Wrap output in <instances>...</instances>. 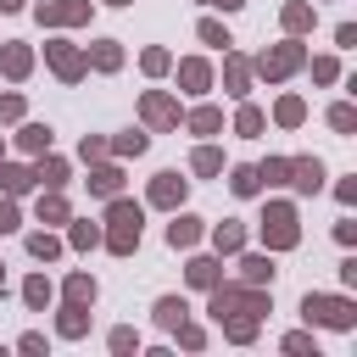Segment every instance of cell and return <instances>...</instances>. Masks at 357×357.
I'll list each match as a JSON object with an SVG mask.
<instances>
[{"label": "cell", "instance_id": "60d3db41", "mask_svg": "<svg viewBox=\"0 0 357 357\" xmlns=\"http://www.w3.org/2000/svg\"><path fill=\"white\" fill-rule=\"evenodd\" d=\"M201 39H206V45H229V33H223L218 22H201Z\"/></svg>", "mask_w": 357, "mask_h": 357}, {"label": "cell", "instance_id": "ac0fdd59", "mask_svg": "<svg viewBox=\"0 0 357 357\" xmlns=\"http://www.w3.org/2000/svg\"><path fill=\"white\" fill-rule=\"evenodd\" d=\"M229 190H234V195H257V190H262V173H257V167H234Z\"/></svg>", "mask_w": 357, "mask_h": 357}, {"label": "cell", "instance_id": "4dcf8cb0", "mask_svg": "<svg viewBox=\"0 0 357 357\" xmlns=\"http://www.w3.org/2000/svg\"><path fill=\"white\" fill-rule=\"evenodd\" d=\"M22 151H50V128H22Z\"/></svg>", "mask_w": 357, "mask_h": 357}, {"label": "cell", "instance_id": "7dc6e473", "mask_svg": "<svg viewBox=\"0 0 357 357\" xmlns=\"http://www.w3.org/2000/svg\"><path fill=\"white\" fill-rule=\"evenodd\" d=\"M212 6H223V11H234V6H245V0H212Z\"/></svg>", "mask_w": 357, "mask_h": 357}, {"label": "cell", "instance_id": "8fae6325", "mask_svg": "<svg viewBox=\"0 0 357 357\" xmlns=\"http://www.w3.org/2000/svg\"><path fill=\"white\" fill-rule=\"evenodd\" d=\"M240 279L245 284H273V257H245L240 262Z\"/></svg>", "mask_w": 357, "mask_h": 357}, {"label": "cell", "instance_id": "484cf974", "mask_svg": "<svg viewBox=\"0 0 357 357\" xmlns=\"http://www.w3.org/2000/svg\"><path fill=\"white\" fill-rule=\"evenodd\" d=\"M178 78H184L190 89H206V78H212V73H206V61H184V67H178Z\"/></svg>", "mask_w": 357, "mask_h": 357}, {"label": "cell", "instance_id": "6da1fadb", "mask_svg": "<svg viewBox=\"0 0 357 357\" xmlns=\"http://www.w3.org/2000/svg\"><path fill=\"white\" fill-rule=\"evenodd\" d=\"M301 318H307V324H324V329H351V324H357V307H351L346 296H318V290H307V296H301Z\"/></svg>", "mask_w": 357, "mask_h": 357}, {"label": "cell", "instance_id": "f6af8a7d", "mask_svg": "<svg viewBox=\"0 0 357 357\" xmlns=\"http://www.w3.org/2000/svg\"><path fill=\"white\" fill-rule=\"evenodd\" d=\"M167 67V50H145V73H162Z\"/></svg>", "mask_w": 357, "mask_h": 357}, {"label": "cell", "instance_id": "9c48e42d", "mask_svg": "<svg viewBox=\"0 0 357 357\" xmlns=\"http://www.w3.org/2000/svg\"><path fill=\"white\" fill-rule=\"evenodd\" d=\"M145 117H151L156 128H167V123H178V106H173L167 95H145Z\"/></svg>", "mask_w": 357, "mask_h": 357}, {"label": "cell", "instance_id": "bcb514c9", "mask_svg": "<svg viewBox=\"0 0 357 357\" xmlns=\"http://www.w3.org/2000/svg\"><path fill=\"white\" fill-rule=\"evenodd\" d=\"M0 117H6V123H11V117H22V100H17V95H6V100H0Z\"/></svg>", "mask_w": 357, "mask_h": 357}, {"label": "cell", "instance_id": "d6986e66", "mask_svg": "<svg viewBox=\"0 0 357 357\" xmlns=\"http://www.w3.org/2000/svg\"><path fill=\"white\" fill-rule=\"evenodd\" d=\"M0 67H6L11 78H22V73H28V50H22V45H6V50H0Z\"/></svg>", "mask_w": 357, "mask_h": 357}, {"label": "cell", "instance_id": "f1b7e54d", "mask_svg": "<svg viewBox=\"0 0 357 357\" xmlns=\"http://www.w3.org/2000/svg\"><path fill=\"white\" fill-rule=\"evenodd\" d=\"M89 56H95V67H106V73H112V67H117V61H123V56H117V45H112V39H100V45H95V50H89Z\"/></svg>", "mask_w": 357, "mask_h": 357}, {"label": "cell", "instance_id": "836d02e7", "mask_svg": "<svg viewBox=\"0 0 357 357\" xmlns=\"http://www.w3.org/2000/svg\"><path fill=\"white\" fill-rule=\"evenodd\" d=\"M95 240H100V229H95V223H73V245H78V251H89Z\"/></svg>", "mask_w": 357, "mask_h": 357}, {"label": "cell", "instance_id": "ee69618b", "mask_svg": "<svg viewBox=\"0 0 357 357\" xmlns=\"http://www.w3.org/2000/svg\"><path fill=\"white\" fill-rule=\"evenodd\" d=\"M11 229H17V206H11V201H0V234H11Z\"/></svg>", "mask_w": 357, "mask_h": 357}, {"label": "cell", "instance_id": "52a82bcc", "mask_svg": "<svg viewBox=\"0 0 357 357\" xmlns=\"http://www.w3.org/2000/svg\"><path fill=\"white\" fill-rule=\"evenodd\" d=\"M151 201H156V206H178V201H184V178H178V173H156Z\"/></svg>", "mask_w": 357, "mask_h": 357}, {"label": "cell", "instance_id": "277c9868", "mask_svg": "<svg viewBox=\"0 0 357 357\" xmlns=\"http://www.w3.org/2000/svg\"><path fill=\"white\" fill-rule=\"evenodd\" d=\"M106 223H112V234H106V245H112L117 257H128V251L139 245V206H134V201H112V212H106Z\"/></svg>", "mask_w": 357, "mask_h": 357}, {"label": "cell", "instance_id": "44dd1931", "mask_svg": "<svg viewBox=\"0 0 357 357\" xmlns=\"http://www.w3.org/2000/svg\"><path fill=\"white\" fill-rule=\"evenodd\" d=\"M0 184H6V195H22V190L33 184V173H28V167H0Z\"/></svg>", "mask_w": 357, "mask_h": 357}, {"label": "cell", "instance_id": "5bb4252c", "mask_svg": "<svg viewBox=\"0 0 357 357\" xmlns=\"http://www.w3.org/2000/svg\"><path fill=\"white\" fill-rule=\"evenodd\" d=\"M78 17H89V6H39V22H78Z\"/></svg>", "mask_w": 357, "mask_h": 357}, {"label": "cell", "instance_id": "f546056e", "mask_svg": "<svg viewBox=\"0 0 357 357\" xmlns=\"http://www.w3.org/2000/svg\"><path fill=\"white\" fill-rule=\"evenodd\" d=\"M234 128H240V134H262V112H257V106H240Z\"/></svg>", "mask_w": 357, "mask_h": 357}, {"label": "cell", "instance_id": "2e32d148", "mask_svg": "<svg viewBox=\"0 0 357 357\" xmlns=\"http://www.w3.org/2000/svg\"><path fill=\"white\" fill-rule=\"evenodd\" d=\"M190 284H195V290H212V284H218V262H212V257H195V262H190Z\"/></svg>", "mask_w": 357, "mask_h": 357}, {"label": "cell", "instance_id": "4316f807", "mask_svg": "<svg viewBox=\"0 0 357 357\" xmlns=\"http://www.w3.org/2000/svg\"><path fill=\"white\" fill-rule=\"evenodd\" d=\"M218 123H223V117H218V106H201V112L190 117V128H195V134H218Z\"/></svg>", "mask_w": 357, "mask_h": 357}, {"label": "cell", "instance_id": "4fadbf2b", "mask_svg": "<svg viewBox=\"0 0 357 357\" xmlns=\"http://www.w3.org/2000/svg\"><path fill=\"white\" fill-rule=\"evenodd\" d=\"M212 245H218V251H240V245H245V229H240V223H229V218H223V223H218V229H212Z\"/></svg>", "mask_w": 357, "mask_h": 357}, {"label": "cell", "instance_id": "d4e9b609", "mask_svg": "<svg viewBox=\"0 0 357 357\" xmlns=\"http://www.w3.org/2000/svg\"><path fill=\"white\" fill-rule=\"evenodd\" d=\"M273 117H279V123H284V128H296V123H301V117H307V106H301V100H296V95H284V100H279V112H273Z\"/></svg>", "mask_w": 357, "mask_h": 357}, {"label": "cell", "instance_id": "83f0119b", "mask_svg": "<svg viewBox=\"0 0 357 357\" xmlns=\"http://www.w3.org/2000/svg\"><path fill=\"white\" fill-rule=\"evenodd\" d=\"M284 28H290V33L312 28V11H307V6H284Z\"/></svg>", "mask_w": 357, "mask_h": 357}, {"label": "cell", "instance_id": "8d00e7d4", "mask_svg": "<svg viewBox=\"0 0 357 357\" xmlns=\"http://www.w3.org/2000/svg\"><path fill=\"white\" fill-rule=\"evenodd\" d=\"M284 351H312V357H318V340H312V335H301V329H296V335H284Z\"/></svg>", "mask_w": 357, "mask_h": 357}, {"label": "cell", "instance_id": "7bdbcfd3", "mask_svg": "<svg viewBox=\"0 0 357 357\" xmlns=\"http://www.w3.org/2000/svg\"><path fill=\"white\" fill-rule=\"evenodd\" d=\"M112 346H117V351H134L139 340H134V329H112Z\"/></svg>", "mask_w": 357, "mask_h": 357}, {"label": "cell", "instance_id": "d6a6232c", "mask_svg": "<svg viewBox=\"0 0 357 357\" xmlns=\"http://www.w3.org/2000/svg\"><path fill=\"white\" fill-rule=\"evenodd\" d=\"M218 167H223V156H218L212 145H201V151H195V173H218Z\"/></svg>", "mask_w": 357, "mask_h": 357}, {"label": "cell", "instance_id": "8992f818", "mask_svg": "<svg viewBox=\"0 0 357 357\" xmlns=\"http://www.w3.org/2000/svg\"><path fill=\"white\" fill-rule=\"evenodd\" d=\"M284 184H296L301 195L324 190V162H318V156H296V162H290V178H284Z\"/></svg>", "mask_w": 357, "mask_h": 357}, {"label": "cell", "instance_id": "b9f144b4", "mask_svg": "<svg viewBox=\"0 0 357 357\" xmlns=\"http://www.w3.org/2000/svg\"><path fill=\"white\" fill-rule=\"evenodd\" d=\"M117 151H123V156H128V151L139 156V151H145V134H123V139H117Z\"/></svg>", "mask_w": 357, "mask_h": 357}, {"label": "cell", "instance_id": "f35d334b", "mask_svg": "<svg viewBox=\"0 0 357 357\" xmlns=\"http://www.w3.org/2000/svg\"><path fill=\"white\" fill-rule=\"evenodd\" d=\"M335 73H340V67H335V61H329V56H318V61H312V78H318V84H329V78H335Z\"/></svg>", "mask_w": 357, "mask_h": 357}, {"label": "cell", "instance_id": "7402d4cb", "mask_svg": "<svg viewBox=\"0 0 357 357\" xmlns=\"http://www.w3.org/2000/svg\"><path fill=\"white\" fill-rule=\"evenodd\" d=\"M67 301H78V307L95 301V279H89V273H73V279H67Z\"/></svg>", "mask_w": 357, "mask_h": 357}, {"label": "cell", "instance_id": "30bf717a", "mask_svg": "<svg viewBox=\"0 0 357 357\" xmlns=\"http://www.w3.org/2000/svg\"><path fill=\"white\" fill-rule=\"evenodd\" d=\"M201 240V218H173L167 223V245H195Z\"/></svg>", "mask_w": 357, "mask_h": 357}, {"label": "cell", "instance_id": "ffe728a7", "mask_svg": "<svg viewBox=\"0 0 357 357\" xmlns=\"http://www.w3.org/2000/svg\"><path fill=\"white\" fill-rule=\"evenodd\" d=\"M329 128H335V134H351V128H357V106H351V100H340V106L329 112Z\"/></svg>", "mask_w": 357, "mask_h": 357}, {"label": "cell", "instance_id": "cb8c5ba5", "mask_svg": "<svg viewBox=\"0 0 357 357\" xmlns=\"http://www.w3.org/2000/svg\"><path fill=\"white\" fill-rule=\"evenodd\" d=\"M218 324H223V318H218ZM223 329H229V340H251V335H257V318H251V312H234Z\"/></svg>", "mask_w": 357, "mask_h": 357}, {"label": "cell", "instance_id": "c3c4849f", "mask_svg": "<svg viewBox=\"0 0 357 357\" xmlns=\"http://www.w3.org/2000/svg\"><path fill=\"white\" fill-rule=\"evenodd\" d=\"M17 6H22V0H0V11H17Z\"/></svg>", "mask_w": 357, "mask_h": 357}, {"label": "cell", "instance_id": "1f68e13d", "mask_svg": "<svg viewBox=\"0 0 357 357\" xmlns=\"http://www.w3.org/2000/svg\"><path fill=\"white\" fill-rule=\"evenodd\" d=\"M257 173H262L268 184H284V178H290V162H284V156H273V162H262Z\"/></svg>", "mask_w": 357, "mask_h": 357}, {"label": "cell", "instance_id": "3957f363", "mask_svg": "<svg viewBox=\"0 0 357 357\" xmlns=\"http://www.w3.org/2000/svg\"><path fill=\"white\" fill-rule=\"evenodd\" d=\"M262 240H268V251H290V245L301 240V223H296V206H284V201H273V206L262 212Z\"/></svg>", "mask_w": 357, "mask_h": 357}, {"label": "cell", "instance_id": "7c38bea8", "mask_svg": "<svg viewBox=\"0 0 357 357\" xmlns=\"http://www.w3.org/2000/svg\"><path fill=\"white\" fill-rule=\"evenodd\" d=\"M184 318H190V307H184L178 296H162V301H156V324H162V329H178Z\"/></svg>", "mask_w": 357, "mask_h": 357}, {"label": "cell", "instance_id": "74e56055", "mask_svg": "<svg viewBox=\"0 0 357 357\" xmlns=\"http://www.w3.org/2000/svg\"><path fill=\"white\" fill-rule=\"evenodd\" d=\"M229 95H245V61H229Z\"/></svg>", "mask_w": 357, "mask_h": 357}, {"label": "cell", "instance_id": "603a6c76", "mask_svg": "<svg viewBox=\"0 0 357 357\" xmlns=\"http://www.w3.org/2000/svg\"><path fill=\"white\" fill-rule=\"evenodd\" d=\"M22 301H28V307H45V301H50V279H45V273H33V279L22 284Z\"/></svg>", "mask_w": 357, "mask_h": 357}, {"label": "cell", "instance_id": "d590c367", "mask_svg": "<svg viewBox=\"0 0 357 357\" xmlns=\"http://www.w3.org/2000/svg\"><path fill=\"white\" fill-rule=\"evenodd\" d=\"M39 218H45V223H61V218H67V206H61V195H50V201H39Z\"/></svg>", "mask_w": 357, "mask_h": 357}, {"label": "cell", "instance_id": "ba28073f", "mask_svg": "<svg viewBox=\"0 0 357 357\" xmlns=\"http://www.w3.org/2000/svg\"><path fill=\"white\" fill-rule=\"evenodd\" d=\"M50 61H56L61 78H78V73H84V56H78L73 45H50Z\"/></svg>", "mask_w": 357, "mask_h": 357}, {"label": "cell", "instance_id": "ab89813d", "mask_svg": "<svg viewBox=\"0 0 357 357\" xmlns=\"http://www.w3.org/2000/svg\"><path fill=\"white\" fill-rule=\"evenodd\" d=\"M39 178H45V184H67V167H61V162H45Z\"/></svg>", "mask_w": 357, "mask_h": 357}, {"label": "cell", "instance_id": "681fc988", "mask_svg": "<svg viewBox=\"0 0 357 357\" xmlns=\"http://www.w3.org/2000/svg\"><path fill=\"white\" fill-rule=\"evenodd\" d=\"M112 6H128V0H112Z\"/></svg>", "mask_w": 357, "mask_h": 357}, {"label": "cell", "instance_id": "7a4b0ae2", "mask_svg": "<svg viewBox=\"0 0 357 357\" xmlns=\"http://www.w3.org/2000/svg\"><path fill=\"white\" fill-rule=\"evenodd\" d=\"M234 312H251V318H262V312H268V301H262V284H245V290L212 284V318H234Z\"/></svg>", "mask_w": 357, "mask_h": 357}, {"label": "cell", "instance_id": "e575fe53", "mask_svg": "<svg viewBox=\"0 0 357 357\" xmlns=\"http://www.w3.org/2000/svg\"><path fill=\"white\" fill-rule=\"evenodd\" d=\"M28 251H33V257H45V262H50V257H56V251H61V245H56V240H50V234H28Z\"/></svg>", "mask_w": 357, "mask_h": 357}, {"label": "cell", "instance_id": "5b68a950", "mask_svg": "<svg viewBox=\"0 0 357 357\" xmlns=\"http://www.w3.org/2000/svg\"><path fill=\"white\" fill-rule=\"evenodd\" d=\"M296 67H301V45H273V50L257 56V73H262V78H284V73H296Z\"/></svg>", "mask_w": 357, "mask_h": 357}, {"label": "cell", "instance_id": "e0dca14e", "mask_svg": "<svg viewBox=\"0 0 357 357\" xmlns=\"http://www.w3.org/2000/svg\"><path fill=\"white\" fill-rule=\"evenodd\" d=\"M56 329H61V335H84V329H89L84 307H78V301H67V307H61V318H56Z\"/></svg>", "mask_w": 357, "mask_h": 357}, {"label": "cell", "instance_id": "9a60e30c", "mask_svg": "<svg viewBox=\"0 0 357 357\" xmlns=\"http://www.w3.org/2000/svg\"><path fill=\"white\" fill-rule=\"evenodd\" d=\"M89 190H95V195H117V190H123V173H117V167H95V173H89Z\"/></svg>", "mask_w": 357, "mask_h": 357}]
</instances>
